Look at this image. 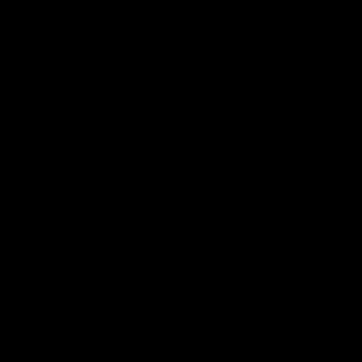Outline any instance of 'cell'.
Listing matches in <instances>:
<instances>
[]
</instances>
